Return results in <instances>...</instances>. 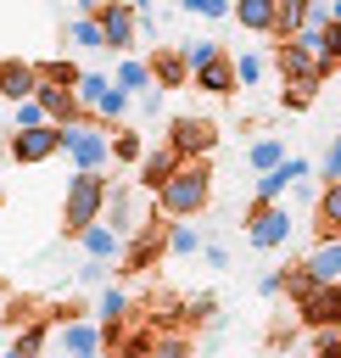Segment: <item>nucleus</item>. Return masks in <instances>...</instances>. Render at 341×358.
<instances>
[{"mask_svg":"<svg viewBox=\"0 0 341 358\" xmlns=\"http://www.w3.org/2000/svg\"><path fill=\"white\" fill-rule=\"evenodd\" d=\"M34 73H39L45 84H67V90L78 84V67H73L67 56H50V62H34Z\"/></svg>","mask_w":341,"mask_h":358,"instance_id":"obj_28","label":"nucleus"},{"mask_svg":"<svg viewBox=\"0 0 341 358\" xmlns=\"http://www.w3.org/2000/svg\"><path fill=\"white\" fill-rule=\"evenodd\" d=\"M263 73H268V62H263L257 50H240V56H235V84H246V90H252Z\"/></svg>","mask_w":341,"mask_h":358,"instance_id":"obj_32","label":"nucleus"},{"mask_svg":"<svg viewBox=\"0 0 341 358\" xmlns=\"http://www.w3.org/2000/svg\"><path fill=\"white\" fill-rule=\"evenodd\" d=\"M78 280H84V285H95V280H101V257H89V263L78 268Z\"/></svg>","mask_w":341,"mask_h":358,"instance_id":"obj_44","label":"nucleus"},{"mask_svg":"<svg viewBox=\"0 0 341 358\" xmlns=\"http://www.w3.org/2000/svg\"><path fill=\"white\" fill-rule=\"evenodd\" d=\"M145 62H151L157 90H184V84H190V62H184V50H179V45H162V50H151Z\"/></svg>","mask_w":341,"mask_h":358,"instance_id":"obj_14","label":"nucleus"},{"mask_svg":"<svg viewBox=\"0 0 341 358\" xmlns=\"http://www.w3.org/2000/svg\"><path fill=\"white\" fill-rule=\"evenodd\" d=\"M168 252L173 257H196L201 252V229H190V218H168Z\"/></svg>","mask_w":341,"mask_h":358,"instance_id":"obj_26","label":"nucleus"},{"mask_svg":"<svg viewBox=\"0 0 341 358\" xmlns=\"http://www.w3.org/2000/svg\"><path fill=\"white\" fill-rule=\"evenodd\" d=\"M129 6H134V11H151V0H129Z\"/></svg>","mask_w":341,"mask_h":358,"instance_id":"obj_46","label":"nucleus"},{"mask_svg":"<svg viewBox=\"0 0 341 358\" xmlns=\"http://www.w3.org/2000/svg\"><path fill=\"white\" fill-rule=\"evenodd\" d=\"M319 179H341V134L330 140V151H324V162H319Z\"/></svg>","mask_w":341,"mask_h":358,"instance_id":"obj_40","label":"nucleus"},{"mask_svg":"<svg viewBox=\"0 0 341 358\" xmlns=\"http://www.w3.org/2000/svg\"><path fill=\"white\" fill-rule=\"evenodd\" d=\"M179 162H184V157H179V151H173V145L162 140V145L140 151V162H134V185H140L145 196H157V190H162V185L173 179V168H179Z\"/></svg>","mask_w":341,"mask_h":358,"instance_id":"obj_11","label":"nucleus"},{"mask_svg":"<svg viewBox=\"0 0 341 358\" xmlns=\"http://www.w3.org/2000/svg\"><path fill=\"white\" fill-rule=\"evenodd\" d=\"M50 336H56V347L67 352V358H95V352H106V324L101 319H67V324H50Z\"/></svg>","mask_w":341,"mask_h":358,"instance_id":"obj_9","label":"nucleus"},{"mask_svg":"<svg viewBox=\"0 0 341 358\" xmlns=\"http://www.w3.org/2000/svg\"><path fill=\"white\" fill-rule=\"evenodd\" d=\"M151 201H157L162 218H196V213H207V201H212V168H207V157H184L173 168V179Z\"/></svg>","mask_w":341,"mask_h":358,"instance_id":"obj_1","label":"nucleus"},{"mask_svg":"<svg viewBox=\"0 0 341 358\" xmlns=\"http://www.w3.org/2000/svg\"><path fill=\"white\" fill-rule=\"evenodd\" d=\"M335 235H341V224H335Z\"/></svg>","mask_w":341,"mask_h":358,"instance_id":"obj_47","label":"nucleus"},{"mask_svg":"<svg viewBox=\"0 0 341 358\" xmlns=\"http://www.w3.org/2000/svg\"><path fill=\"white\" fill-rule=\"evenodd\" d=\"M307 347H313L319 358H341V324H319V330H307Z\"/></svg>","mask_w":341,"mask_h":358,"instance_id":"obj_30","label":"nucleus"},{"mask_svg":"<svg viewBox=\"0 0 341 358\" xmlns=\"http://www.w3.org/2000/svg\"><path fill=\"white\" fill-rule=\"evenodd\" d=\"M184 11H196V17H207V22H224V17H229V0H184Z\"/></svg>","mask_w":341,"mask_h":358,"instance_id":"obj_35","label":"nucleus"},{"mask_svg":"<svg viewBox=\"0 0 341 358\" xmlns=\"http://www.w3.org/2000/svg\"><path fill=\"white\" fill-rule=\"evenodd\" d=\"M291 213L280 207V201H257L252 207V218H246V241L257 246V252H280L285 241H291Z\"/></svg>","mask_w":341,"mask_h":358,"instance_id":"obj_5","label":"nucleus"},{"mask_svg":"<svg viewBox=\"0 0 341 358\" xmlns=\"http://www.w3.org/2000/svg\"><path fill=\"white\" fill-rule=\"evenodd\" d=\"M73 45H84V50H106V39H101V22L95 17H73Z\"/></svg>","mask_w":341,"mask_h":358,"instance_id":"obj_31","label":"nucleus"},{"mask_svg":"<svg viewBox=\"0 0 341 358\" xmlns=\"http://www.w3.org/2000/svg\"><path fill=\"white\" fill-rule=\"evenodd\" d=\"M95 22H101L106 50H134V45H140V11H134L129 0H101Z\"/></svg>","mask_w":341,"mask_h":358,"instance_id":"obj_6","label":"nucleus"},{"mask_svg":"<svg viewBox=\"0 0 341 358\" xmlns=\"http://www.w3.org/2000/svg\"><path fill=\"white\" fill-rule=\"evenodd\" d=\"M179 50H184V62L196 67V62H207V56H212V50H224V45H218V39H184Z\"/></svg>","mask_w":341,"mask_h":358,"instance_id":"obj_36","label":"nucleus"},{"mask_svg":"<svg viewBox=\"0 0 341 358\" xmlns=\"http://www.w3.org/2000/svg\"><path fill=\"white\" fill-rule=\"evenodd\" d=\"M335 11H330V0H307V11H302V28H324Z\"/></svg>","mask_w":341,"mask_h":358,"instance_id":"obj_39","label":"nucleus"},{"mask_svg":"<svg viewBox=\"0 0 341 358\" xmlns=\"http://www.w3.org/2000/svg\"><path fill=\"white\" fill-rule=\"evenodd\" d=\"M162 252H168V218L151 207V213L129 229V241H123V252H117V274H123V280H134V274L157 268V263H162Z\"/></svg>","mask_w":341,"mask_h":358,"instance_id":"obj_2","label":"nucleus"},{"mask_svg":"<svg viewBox=\"0 0 341 358\" xmlns=\"http://www.w3.org/2000/svg\"><path fill=\"white\" fill-rule=\"evenodd\" d=\"M45 313H50V324H67V319H84L89 308H84V302H50Z\"/></svg>","mask_w":341,"mask_h":358,"instance_id":"obj_37","label":"nucleus"},{"mask_svg":"<svg viewBox=\"0 0 341 358\" xmlns=\"http://www.w3.org/2000/svg\"><path fill=\"white\" fill-rule=\"evenodd\" d=\"M190 84H196L201 95H235V56H229V50H212L207 62L190 67Z\"/></svg>","mask_w":341,"mask_h":358,"instance_id":"obj_12","label":"nucleus"},{"mask_svg":"<svg viewBox=\"0 0 341 358\" xmlns=\"http://www.w3.org/2000/svg\"><path fill=\"white\" fill-rule=\"evenodd\" d=\"M291 151H285V140L280 134H263V140H252V151H246V162H252V173H263V168H274V162H285Z\"/></svg>","mask_w":341,"mask_h":358,"instance_id":"obj_25","label":"nucleus"},{"mask_svg":"<svg viewBox=\"0 0 341 358\" xmlns=\"http://www.w3.org/2000/svg\"><path fill=\"white\" fill-rule=\"evenodd\" d=\"M257 291H263V296H280V291H285V268H280V274H263Z\"/></svg>","mask_w":341,"mask_h":358,"instance_id":"obj_43","label":"nucleus"},{"mask_svg":"<svg viewBox=\"0 0 341 358\" xmlns=\"http://www.w3.org/2000/svg\"><path fill=\"white\" fill-rule=\"evenodd\" d=\"M34 101L45 106L50 123H78V117H84V106H78V95H73L67 84H45V78H39V84H34Z\"/></svg>","mask_w":341,"mask_h":358,"instance_id":"obj_15","label":"nucleus"},{"mask_svg":"<svg viewBox=\"0 0 341 358\" xmlns=\"http://www.w3.org/2000/svg\"><path fill=\"white\" fill-rule=\"evenodd\" d=\"M78 241H84V252H89V257H101V263H112V257L123 252V235H117V229H112L106 218L84 224V229H78Z\"/></svg>","mask_w":341,"mask_h":358,"instance_id":"obj_20","label":"nucleus"},{"mask_svg":"<svg viewBox=\"0 0 341 358\" xmlns=\"http://www.w3.org/2000/svg\"><path fill=\"white\" fill-rule=\"evenodd\" d=\"M335 224H341V179H324L313 201V235H335Z\"/></svg>","mask_w":341,"mask_h":358,"instance_id":"obj_21","label":"nucleus"},{"mask_svg":"<svg viewBox=\"0 0 341 358\" xmlns=\"http://www.w3.org/2000/svg\"><path fill=\"white\" fill-rule=\"evenodd\" d=\"M0 106H6V101H0Z\"/></svg>","mask_w":341,"mask_h":358,"instance_id":"obj_48","label":"nucleus"},{"mask_svg":"<svg viewBox=\"0 0 341 358\" xmlns=\"http://www.w3.org/2000/svg\"><path fill=\"white\" fill-rule=\"evenodd\" d=\"M313 280H341V235H313V252L302 257Z\"/></svg>","mask_w":341,"mask_h":358,"instance_id":"obj_17","label":"nucleus"},{"mask_svg":"<svg viewBox=\"0 0 341 358\" xmlns=\"http://www.w3.org/2000/svg\"><path fill=\"white\" fill-rule=\"evenodd\" d=\"M89 313H95L106 330H123L129 319H140V308H134V302H129V291H117V285H106V291H101V302H95Z\"/></svg>","mask_w":341,"mask_h":358,"instance_id":"obj_18","label":"nucleus"},{"mask_svg":"<svg viewBox=\"0 0 341 358\" xmlns=\"http://www.w3.org/2000/svg\"><path fill=\"white\" fill-rule=\"evenodd\" d=\"M73 95H78L84 117H95V123H123V112L134 106V95H129L117 78H106V73H78Z\"/></svg>","mask_w":341,"mask_h":358,"instance_id":"obj_4","label":"nucleus"},{"mask_svg":"<svg viewBox=\"0 0 341 358\" xmlns=\"http://www.w3.org/2000/svg\"><path fill=\"white\" fill-rule=\"evenodd\" d=\"M302 11H307V0H274V39H291L296 28H302Z\"/></svg>","mask_w":341,"mask_h":358,"instance_id":"obj_27","label":"nucleus"},{"mask_svg":"<svg viewBox=\"0 0 341 358\" xmlns=\"http://www.w3.org/2000/svg\"><path fill=\"white\" fill-rule=\"evenodd\" d=\"M212 313H218V302H212V296H190V302H179V324H184V330L212 324Z\"/></svg>","mask_w":341,"mask_h":358,"instance_id":"obj_29","label":"nucleus"},{"mask_svg":"<svg viewBox=\"0 0 341 358\" xmlns=\"http://www.w3.org/2000/svg\"><path fill=\"white\" fill-rule=\"evenodd\" d=\"M140 151H145V140H140V129H123V123H112V162H123V168H134V162H140Z\"/></svg>","mask_w":341,"mask_h":358,"instance_id":"obj_24","label":"nucleus"},{"mask_svg":"<svg viewBox=\"0 0 341 358\" xmlns=\"http://www.w3.org/2000/svg\"><path fill=\"white\" fill-rule=\"evenodd\" d=\"M22 319H34V302H28V296L6 302V330H11V324H22Z\"/></svg>","mask_w":341,"mask_h":358,"instance_id":"obj_42","label":"nucleus"},{"mask_svg":"<svg viewBox=\"0 0 341 358\" xmlns=\"http://www.w3.org/2000/svg\"><path fill=\"white\" fill-rule=\"evenodd\" d=\"M324 56L341 67V17H330V22H324Z\"/></svg>","mask_w":341,"mask_h":358,"instance_id":"obj_41","label":"nucleus"},{"mask_svg":"<svg viewBox=\"0 0 341 358\" xmlns=\"http://www.w3.org/2000/svg\"><path fill=\"white\" fill-rule=\"evenodd\" d=\"M296 179H313V168L302 162V157H285V162H274V168H263L257 173V201H280Z\"/></svg>","mask_w":341,"mask_h":358,"instance_id":"obj_13","label":"nucleus"},{"mask_svg":"<svg viewBox=\"0 0 341 358\" xmlns=\"http://www.w3.org/2000/svg\"><path fill=\"white\" fill-rule=\"evenodd\" d=\"M6 145H11V162L34 168V162H45V157L61 151V129H56V123H28V129H11Z\"/></svg>","mask_w":341,"mask_h":358,"instance_id":"obj_7","label":"nucleus"},{"mask_svg":"<svg viewBox=\"0 0 341 358\" xmlns=\"http://www.w3.org/2000/svg\"><path fill=\"white\" fill-rule=\"evenodd\" d=\"M45 341H50V313H34V319H22L17 336H11V358H39Z\"/></svg>","mask_w":341,"mask_h":358,"instance_id":"obj_19","label":"nucleus"},{"mask_svg":"<svg viewBox=\"0 0 341 358\" xmlns=\"http://www.w3.org/2000/svg\"><path fill=\"white\" fill-rule=\"evenodd\" d=\"M229 17H235L246 34H268V28H274V0H235Z\"/></svg>","mask_w":341,"mask_h":358,"instance_id":"obj_22","label":"nucleus"},{"mask_svg":"<svg viewBox=\"0 0 341 358\" xmlns=\"http://www.w3.org/2000/svg\"><path fill=\"white\" fill-rule=\"evenodd\" d=\"M296 319H302L307 330H319V324H341V280H313V291L296 296Z\"/></svg>","mask_w":341,"mask_h":358,"instance_id":"obj_10","label":"nucleus"},{"mask_svg":"<svg viewBox=\"0 0 341 358\" xmlns=\"http://www.w3.org/2000/svg\"><path fill=\"white\" fill-rule=\"evenodd\" d=\"M112 78H117L129 95H140V90H151V84H157V78H151V62H140V56H129V50H123V62H117V73H112Z\"/></svg>","mask_w":341,"mask_h":358,"instance_id":"obj_23","label":"nucleus"},{"mask_svg":"<svg viewBox=\"0 0 341 358\" xmlns=\"http://www.w3.org/2000/svg\"><path fill=\"white\" fill-rule=\"evenodd\" d=\"M34 84H39L34 62H17V56H6V62H0V101H6V106L28 101V95H34Z\"/></svg>","mask_w":341,"mask_h":358,"instance_id":"obj_16","label":"nucleus"},{"mask_svg":"<svg viewBox=\"0 0 341 358\" xmlns=\"http://www.w3.org/2000/svg\"><path fill=\"white\" fill-rule=\"evenodd\" d=\"M157 352H162V358H184V352H190V330H184V336H157Z\"/></svg>","mask_w":341,"mask_h":358,"instance_id":"obj_38","label":"nucleus"},{"mask_svg":"<svg viewBox=\"0 0 341 358\" xmlns=\"http://www.w3.org/2000/svg\"><path fill=\"white\" fill-rule=\"evenodd\" d=\"M168 145H173L179 157H207V151L218 145V123L179 112V117H168Z\"/></svg>","mask_w":341,"mask_h":358,"instance_id":"obj_8","label":"nucleus"},{"mask_svg":"<svg viewBox=\"0 0 341 358\" xmlns=\"http://www.w3.org/2000/svg\"><path fill=\"white\" fill-rule=\"evenodd\" d=\"M73 6H78V17H95L101 11V0H73Z\"/></svg>","mask_w":341,"mask_h":358,"instance_id":"obj_45","label":"nucleus"},{"mask_svg":"<svg viewBox=\"0 0 341 358\" xmlns=\"http://www.w3.org/2000/svg\"><path fill=\"white\" fill-rule=\"evenodd\" d=\"M313 95H319V90H307V84H285V90H280V106H285V112H307Z\"/></svg>","mask_w":341,"mask_h":358,"instance_id":"obj_33","label":"nucleus"},{"mask_svg":"<svg viewBox=\"0 0 341 358\" xmlns=\"http://www.w3.org/2000/svg\"><path fill=\"white\" fill-rule=\"evenodd\" d=\"M28 123H50V117H45V106H39V101H34V95H28V101H17V106H11V129H28Z\"/></svg>","mask_w":341,"mask_h":358,"instance_id":"obj_34","label":"nucleus"},{"mask_svg":"<svg viewBox=\"0 0 341 358\" xmlns=\"http://www.w3.org/2000/svg\"><path fill=\"white\" fill-rule=\"evenodd\" d=\"M106 173H95V168H73V179H67V196H61V229L67 235H78L84 224H95L101 218V207H106Z\"/></svg>","mask_w":341,"mask_h":358,"instance_id":"obj_3","label":"nucleus"}]
</instances>
